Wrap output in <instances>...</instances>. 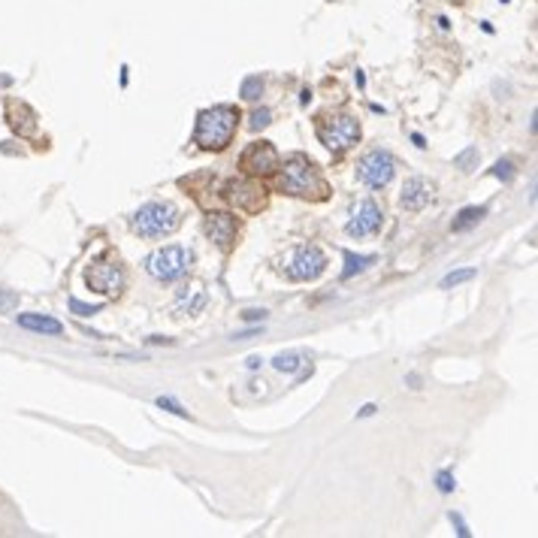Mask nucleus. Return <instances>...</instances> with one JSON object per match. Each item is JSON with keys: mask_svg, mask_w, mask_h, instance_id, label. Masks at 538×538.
Wrapping results in <instances>:
<instances>
[{"mask_svg": "<svg viewBox=\"0 0 538 538\" xmlns=\"http://www.w3.org/2000/svg\"><path fill=\"white\" fill-rule=\"evenodd\" d=\"M406 381H408V387H420V378L418 375H408Z\"/></svg>", "mask_w": 538, "mask_h": 538, "instance_id": "32", "label": "nucleus"}, {"mask_svg": "<svg viewBox=\"0 0 538 538\" xmlns=\"http://www.w3.org/2000/svg\"><path fill=\"white\" fill-rule=\"evenodd\" d=\"M318 137L330 151H348L360 139V125L351 115H324L318 121Z\"/></svg>", "mask_w": 538, "mask_h": 538, "instance_id": "6", "label": "nucleus"}, {"mask_svg": "<svg viewBox=\"0 0 538 538\" xmlns=\"http://www.w3.org/2000/svg\"><path fill=\"white\" fill-rule=\"evenodd\" d=\"M16 309H18V294H16V290L0 287V315H6V311H16Z\"/></svg>", "mask_w": 538, "mask_h": 538, "instance_id": "22", "label": "nucleus"}, {"mask_svg": "<svg viewBox=\"0 0 538 538\" xmlns=\"http://www.w3.org/2000/svg\"><path fill=\"white\" fill-rule=\"evenodd\" d=\"M145 269L158 282H176L190 269V251L182 245H166V248H158L145 257Z\"/></svg>", "mask_w": 538, "mask_h": 538, "instance_id": "5", "label": "nucleus"}, {"mask_svg": "<svg viewBox=\"0 0 538 538\" xmlns=\"http://www.w3.org/2000/svg\"><path fill=\"white\" fill-rule=\"evenodd\" d=\"M239 94H242V100H257L263 94V79L261 76H248V79H242Z\"/></svg>", "mask_w": 538, "mask_h": 538, "instance_id": "18", "label": "nucleus"}, {"mask_svg": "<svg viewBox=\"0 0 538 538\" xmlns=\"http://www.w3.org/2000/svg\"><path fill=\"white\" fill-rule=\"evenodd\" d=\"M261 363H263V357H257V354H254V357H248V369H257Z\"/></svg>", "mask_w": 538, "mask_h": 538, "instance_id": "30", "label": "nucleus"}, {"mask_svg": "<svg viewBox=\"0 0 538 538\" xmlns=\"http://www.w3.org/2000/svg\"><path fill=\"white\" fill-rule=\"evenodd\" d=\"M514 173H517V170H514L511 161H499V164L490 170V176H493V178H502V182H511Z\"/></svg>", "mask_w": 538, "mask_h": 538, "instance_id": "23", "label": "nucleus"}, {"mask_svg": "<svg viewBox=\"0 0 538 538\" xmlns=\"http://www.w3.org/2000/svg\"><path fill=\"white\" fill-rule=\"evenodd\" d=\"M18 327H25L30 333H40V336H61L64 333L61 321H55L49 315H18Z\"/></svg>", "mask_w": 538, "mask_h": 538, "instance_id": "14", "label": "nucleus"}, {"mask_svg": "<svg viewBox=\"0 0 538 538\" xmlns=\"http://www.w3.org/2000/svg\"><path fill=\"white\" fill-rule=\"evenodd\" d=\"M451 520H454V526H457V532L463 535V538H469V530H466V523H463V517H459V514H451Z\"/></svg>", "mask_w": 538, "mask_h": 538, "instance_id": "27", "label": "nucleus"}, {"mask_svg": "<svg viewBox=\"0 0 538 538\" xmlns=\"http://www.w3.org/2000/svg\"><path fill=\"white\" fill-rule=\"evenodd\" d=\"M236 218L227 215V212H212V215H206V236L218 245L221 251H230L233 242H236Z\"/></svg>", "mask_w": 538, "mask_h": 538, "instance_id": "12", "label": "nucleus"}, {"mask_svg": "<svg viewBox=\"0 0 538 538\" xmlns=\"http://www.w3.org/2000/svg\"><path fill=\"white\" fill-rule=\"evenodd\" d=\"M327 269V254L318 245H297L282 257V273L290 282H315Z\"/></svg>", "mask_w": 538, "mask_h": 538, "instance_id": "4", "label": "nucleus"}, {"mask_svg": "<svg viewBox=\"0 0 538 538\" xmlns=\"http://www.w3.org/2000/svg\"><path fill=\"white\" fill-rule=\"evenodd\" d=\"M239 166L248 176H273L282 170V158H278V151L269 142H251L248 149L242 151Z\"/></svg>", "mask_w": 538, "mask_h": 538, "instance_id": "9", "label": "nucleus"}, {"mask_svg": "<svg viewBox=\"0 0 538 538\" xmlns=\"http://www.w3.org/2000/svg\"><path fill=\"white\" fill-rule=\"evenodd\" d=\"M239 127V109L236 106H212L203 109L197 115V127H194V142L203 151H221L227 149L236 137Z\"/></svg>", "mask_w": 538, "mask_h": 538, "instance_id": "1", "label": "nucleus"}, {"mask_svg": "<svg viewBox=\"0 0 538 538\" xmlns=\"http://www.w3.org/2000/svg\"><path fill=\"white\" fill-rule=\"evenodd\" d=\"M299 363H302V360H299L297 351H285V354H278L275 360H273V366L278 369V372H297Z\"/></svg>", "mask_w": 538, "mask_h": 538, "instance_id": "17", "label": "nucleus"}, {"mask_svg": "<svg viewBox=\"0 0 538 538\" xmlns=\"http://www.w3.org/2000/svg\"><path fill=\"white\" fill-rule=\"evenodd\" d=\"M384 224V212L375 200H360L354 209H351V218H348V236L354 239H363V236H372V233L381 230Z\"/></svg>", "mask_w": 538, "mask_h": 538, "instance_id": "10", "label": "nucleus"}, {"mask_svg": "<svg viewBox=\"0 0 538 538\" xmlns=\"http://www.w3.org/2000/svg\"><path fill=\"white\" fill-rule=\"evenodd\" d=\"M269 121H273V112H269V109H254L251 115H248V127L257 133V130L269 127Z\"/></svg>", "mask_w": 538, "mask_h": 538, "instance_id": "21", "label": "nucleus"}, {"mask_svg": "<svg viewBox=\"0 0 538 538\" xmlns=\"http://www.w3.org/2000/svg\"><path fill=\"white\" fill-rule=\"evenodd\" d=\"M475 164H478V149H475V145H469V149L466 151H459L457 154V158H454V166H459V170H475Z\"/></svg>", "mask_w": 538, "mask_h": 538, "instance_id": "19", "label": "nucleus"}, {"mask_svg": "<svg viewBox=\"0 0 538 538\" xmlns=\"http://www.w3.org/2000/svg\"><path fill=\"white\" fill-rule=\"evenodd\" d=\"M257 318L263 321V318H266V311H263V309H261V311H257V309H251V311H245V321H257Z\"/></svg>", "mask_w": 538, "mask_h": 538, "instance_id": "28", "label": "nucleus"}, {"mask_svg": "<svg viewBox=\"0 0 538 538\" xmlns=\"http://www.w3.org/2000/svg\"><path fill=\"white\" fill-rule=\"evenodd\" d=\"M70 309H73L79 318H88V315H97V311H103V306H88V302H79V299H70Z\"/></svg>", "mask_w": 538, "mask_h": 538, "instance_id": "24", "label": "nucleus"}, {"mask_svg": "<svg viewBox=\"0 0 538 538\" xmlns=\"http://www.w3.org/2000/svg\"><path fill=\"white\" fill-rule=\"evenodd\" d=\"M394 170H396V164L394 158H390L387 151H369L360 158V164H357V178L366 185V188H387L390 185V178H394Z\"/></svg>", "mask_w": 538, "mask_h": 538, "instance_id": "8", "label": "nucleus"}, {"mask_svg": "<svg viewBox=\"0 0 538 538\" xmlns=\"http://www.w3.org/2000/svg\"><path fill=\"white\" fill-rule=\"evenodd\" d=\"M435 487H439L442 493H451L457 487V481H454L451 472H439V478H435Z\"/></svg>", "mask_w": 538, "mask_h": 538, "instance_id": "26", "label": "nucleus"}, {"mask_svg": "<svg viewBox=\"0 0 538 538\" xmlns=\"http://www.w3.org/2000/svg\"><path fill=\"white\" fill-rule=\"evenodd\" d=\"M182 224V212H178L173 203H164V200H154V203H145L137 209L133 215V227L142 236H170V233Z\"/></svg>", "mask_w": 538, "mask_h": 538, "instance_id": "3", "label": "nucleus"}, {"mask_svg": "<svg viewBox=\"0 0 538 538\" xmlns=\"http://www.w3.org/2000/svg\"><path fill=\"white\" fill-rule=\"evenodd\" d=\"M484 215H487V209L484 206H469V209H463L459 215L454 218V224L451 227L459 233V230H469V227H475L478 221H484Z\"/></svg>", "mask_w": 538, "mask_h": 538, "instance_id": "16", "label": "nucleus"}, {"mask_svg": "<svg viewBox=\"0 0 538 538\" xmlns=\"http://www.w3.org/2000/svg\"><path fill=\"white\" fill-rule=\"evenodd\" d=\"M411 139H414V145H418V149H427V142H423V137H420V133H414Z\"/></svg>", "mask_w": 538, "mask_h": 538, "instance_id": "31", "label": "nucleus"}, {"mask_svg": "<svg viewBox=\"0 0 538 538\" xmlns=\"http://www.w3.org/2000/svg\"><path fill=\"white\" fill-rule=\"evenodd\" d=\"M472 278H475V269H457V273L442 278V287H457V285H463V282H472Z\"/></svg>", "mask_w": 538, "mask_h": 538, "instance_id": "20", "label": "nucleus"}, {"mask_svg": "<svg viewBox=\"0 0 538 538\" xmlns=\"http://www.w3.org/2000/svg\"><path fill=\"white\" fill-rule=\"evenodd\" d=\"M278 188L290 197H306V200H324L330 190L327 182L321 178V173L315 170V164L306 161L302 154H297V158H290L285 164V176H282V182H278Z\"/></svg>", "mask_w": 538, "mask_h": 538, "instance_id": "2", "label": "nucleus"}, {"mask_svg": "<svg viewBox=\"0 0 538 538\" xmlns=\"http://www.w3.org/2000/svg\"><path fill=\"white\" fill-rule=\"evenodd\" d=\"M345 261H348V266L342 269V282H348V278H354V273H363V269H369L372 266L378 257L375 254H345Z\"/></svg>", "mask_w": 538, "mask_h": 538, "instance_id": "15", "label": "nucleus"}, {"mask_svg": "<svg viewBox=\"0 0 538 538\" xmlns=\"http://www.w3.org/2000/svg\"><path fill=\"white\" fill-rule=\"evenodd\" d=\"M224 197H227L239 212H248V215H251V212H261V209L266 206V190L257 185V182H248V178H236V182H227Z\"/></svg>", "mask_w": 538, "mask_h": 538, "instance_id": "11", "label": "nucleus"}, {"mask_svg": "<svg viewBox=\"0 0 538 538\" xmlns=\"http://www.w3.org/2000/svg\"><path fill=\"white\" fill-rule=\"evenodd\" d=\"M375 408H378V406H372V402H369V406L360 408V414H357V418H369V414H375Z\"/></svg>", "mask_w": 538, "mask_h": 538, "instance_id": "29", "label": "nucleus"}, {"mask_svg": "<svg viewBox=\"0 0 538 538\" xmlns=\"http://www.w3.org/2000/svg\"><path fill=\"white\" fill-rule=\"evenodd\" d=\"M158 408H166V411H173V414H178V418H188V411H185L182 406H178L176 399H170V396H161V399H158Z\"/></svg>", "mask_w": 538, "mask_h": 538, "instance_id": "25", "label": "nucleus"}, {"mask_svg": "<svg viewBox=\"0 0 538 538\" xmlns=\"http://www.w3.org/2000/svg\"><path fill=\"white\" fill-rule=\"evenodd\" d=\"M85 285L94 290V294H103V297H118L127 285V273L121 263H112V261H97L85 269Z\"/></svg>", "mask_w": 538, "mask_h": 538, "instance_id": "7", "label": "nucleus"}, {"mask_svg": "<svg viewBox=\"0 0 538 538\" xmlns=\"http://www.w3.org/2000/svg\"><path fill=\"white\" fill-rule=\"evenodd\" d=\"M433 190H435V188H433L430 178H423V176H411V178H406V185H402L399 203L406 206L408 212H420V209H427V206H430Z\"/></svg>", "mask_w": 538, "mask_h": 538, "instance_id": "13", "label": "nucleus"}]
</instances>
